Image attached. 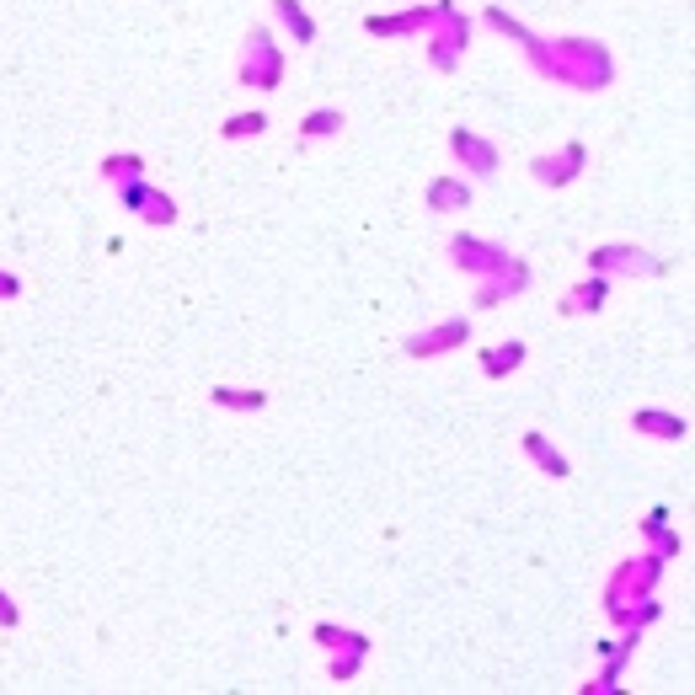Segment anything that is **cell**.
<instances>
[{
	"label": "cell",
	"mask_w": 695,
	"mask_h": 695,
	"mask_svg": "<svg viewBox=\"0 0 695 695\" xmlns=\"http://www.w3.org/2000/svg\"><path fill=\"white\" fill-rule=\"evenodd\" d=\"M535 59H540V70H546V75H562V81H573L578 91H599V86H610V54L599 49V43L562 38L551 54L535 43Z\"/></svg>",
	"instance_id": "obj_1"
},
{
	"label": "cell",
	"mask_w": 695,
	"mask_h": 695,
	"mask_svg": "<svg viewBox=\"0 0 695 695\" xmlns=\"http://www.w3.org/2000/svg\"><path fill=\"white\" fill-rule=\"evenodd\" d=\"M102 172L113 182H139V177H145V161H139V156H107Z\"/></svg>",
	"instance_id": "obj_15"
},
{
	"label": "cell",
	"mask_w": 695,
	"mask_h": 695,
	"mask_svg": "<svg viewBox=\"0 0 695 695\" xmlns=\"http://www.w3.org/2000/svg\"><path fill=\"white\" fill-rule=\"evenodd\" d=\"M343 107H316V113H305V123H300V134L305 139H327V134H337L343 129Z\"/></svg>",
	"instance_id": "obj_12"
},
{
	"label": "cell",
	"mask_w": 695,
	"mask_h": 695,
	"mask_svg": "<svg viewBox=\"0 0 695 695\" xmlns=\"http://www.w3.org/2000/svg\"><path fill=\"white\" fill-rule=\"evenodd\" d=\"M17 621H22V615H17V605H11V594L0 589V626H17Z\"/></svg>",
	"instance_id": "obj_20"
},
{
	"label": "cell",
	"mask_w": 695,
	"mask_h": 695,
	"mask_svg": "<svg viewBox=\"0 0 695 695\" xmlns=\"http://www.w3.org/2000/svg\"><path fill=\"white\" fill-rule=\"evenodd\" d=\"M631 428H637V434H653V439H685L690 434L685 417L658 412V407H637V412H631Z\"/></svg>",
	"instance_id": "obj_7"
},
{
	"label": "cell",
	"mask_w": 695,
	"mask_h": 695,
	"mask_svg": "<svg viewBox=\"0 0 695 695\" xmlns=\"http://www.w3.org/2000/svg\"><path fill=\"white\" fill-rule=\"evenodd\" d=\"M252 49H246L241 59V81L246 86H257V91H278V75H284V54L273 49V38H268V27H257L252 38Z\"/></svg>",
	"instance_id": "obj_2"
},
{
	"label": "cell",
	"mask_w": 695,
	"mask_h": 695,
	"mask_svg": "<svg viewBox=\"0 0 695 695\" xmlns=\"http://www.w3.org/2000/svg\"><path fill=\"white\" fill-rule=\"evenodd\" d=\"M578 166H583V145H567L556 161H551V156H540V161H535V177H540V182H551V188H562V182H573V177H578Z\"/></svg>",
	"instance_id": "obj_8"
},
{
	"label": "cell",
	"mask_w": 695,
	"mask_h": 695,
	"mask_svg": "<svg viewBox=\"0 0 695 695\" xmlns=\"http://www.w3.org/2000/svg\"><path fill=\"white\" fill-rule=\"evenodd\" d=\"M17 295H22V284L11 273H0V300H17Z\"/></svg>",
	"instance_id": "obj_21"
},
{
	"label": "cell",
	"mask_w": 695,
	"mask_h": 695,
	"mask_svg": "<svg viewBox=\"0 0 695 695\" xmlns=\"http://www.w3.org/2000/svg\"><path fill=\"white\" fill-rule=\"evenodd\" d=\"M605 289H610V278H594V284L573 289V305H567V311H599V305H605Z\"/></svg>",
	"instance_id": "obj_18"
},
{
	"label": "cell",
	"mask_w": 695,
	"mask_h": 695,
	"mask_svg": "<svg viewBox=\"0 0 695 695\" xmlns=\"http://www.w3.org/2000/svg\"><path fill=\"white\" fill-rule=\"evenodd\" d=\"M262 129H268V113H236V118H230V123H225L220 134H225V139H246V134L257 139Z\"/></svg>",
	"instance_id": "obj_17"
},
{
	"label": "cell",
	"mask_w": 695,
	"mask_h": 695,
	"mask_svg": "<svg viewBox=\"0 0 695 695\" xmlns=\"http://www.w3.org/2000/svg\"><path fill=\"white\" fill-rule=\"evenodd\" d=\"M209 396H214V407H236V412H257L262 401H268L262 391H230V385H214Z\"/></svg>",
	"instance_id": "obj_13"
},
{
	"label": "cell",
	"mask_w": 695,
	"mask_h": 695,
	"mask_svg": "<svg viewBox=\"0 0 695 695\" xmlns=\"http://www.w3.org/2000/svg\"><path fill=\"white\" fill-rule=\"evenodd\" d=\"M589 268H599V273H658V262H647V252H637V246H599V252H589Z\"/></svg>",
	"instance_id": "obj_6"
},
{
	"label": "cell",
	"mask_w": 695,
	"mask_h": 695,
	"mask_svg": "<svg viewBox=\"0 0 695 695\" xmlns=\"http://www.w3.org/2000/svg\"><path fill=\"white\" fill-rule=\"evenodd\" d=\"M524 450H530V455L540 460V471H546V476H567V460L556 455V450H551V444L540 439V434H524Z\"/></svg>",
	"instance_id": "obj_14"
},
{
	"label": "cell",
	"mask_w": 695,
	"mask_h": 695,
	"mask_svg": "<svg viewBox=\"0 0 695 695\" xmlns=\"http://www.w3.org/2000/svg\"><path fill=\"white\" fill-rule=\"evenodd\" d=\"M145 220H150V225H172V220H177V204H172L166 193L150 188V198H145Z\"/></svg>",
	"instance_id": "obj_19"
},
{
	"label": "cell",
	"mask_w": 695,
	"mask_h": 695,
	"mask_svg": "<svg viewBox=\"0 0 695 695\" xmlns=\"http://www.w3.org/2000/svg\"><path fill=\"white\" fill-rule=\"evenodd\" d=\"M455 343H471V321L466 316H455V321H444V327H428V332L407 337V353H412V359H434V353H450Z\"/></svg>",
	"instance_id": "obj_3"
},
{
	"label": "cell",
	"mask_w": 695,
	"mask_h": 695,
	"mask_svg": "<svg viewBox=\"0 0 695 695\" xmlns=\"http://www.w3.org/2000/svg\"><path fill=\"white\" fill-rule=\"evenodd\" d=\"M273 6H278V17H284V27L295 33L300 49H305V43H316V22L305 17V6H300V0H273Z\"/></svg>",
	"instance_id": "obj_11"
},
{
	"label": "cell",
	"mask_w": 695,
	"mask_h": 695,
	"mask_svg": "<svg viewBox=\"0 0 695 695\" xmlns=\"http://www.w3.org/2000/svg\"><path fill=\"white\" fill-rule=\"evenodd\" d=\"M434 22V11H407V17H369L364 27L375 38H407V33H417V27H428Z\"/></svg>",
	"instance_id": "obj_9"
},
{
	"label": "cell",
	"mask_w": 695,
	"mask_h": 695,
	"mask_svg": "<svg viewBox=\"0 0 695 695\" xmlns=\"http://www.w3.org/2000/svg\"><path fill=\"white\" fill-rule=\"evenodd\" d=\"M524 364V343H508V348H492L487 359H482V369L487 375H503V369H519Z\"/></svg>",
	"instance_id": "obj_16"
},
{
	"label": "cell",
	"mask_w": 695,
	"mask_h": 695,
	"mask_svg": "<svg viewBox=\"0 0 695 695\" xmlns=\"http://www.w3.org/2000/svg\"><path fill=\"white\" fill-rule=\"evenodd\" d=\"M450 150H455L460 161H466L471 177H492V172H498V150H492L487 139H476L471 129H455V134H450Z\"/></svg>",
	"instance_id": "obj_5"
},
{
	"label": "cell",
	"mask_w": 695,
	"mask_h": 695,
	"mask_svg": "<svg viewBox=\"0 0 695 695\" xmlns=\"http://www.w3.org/2000/svg\"><path fill=\"white\" fill-rule=\"evenodd\" d=\"M428 204H434L439 214H444V209H466V204H471V188H466L460 177H439L434 188H428Z\"/></svg>",
	"instance_id": "obj_10"
},
{
	"label": "cell",
	"mask_w": 695,
	"mask_h": 695,
	"mask_svg": "<svg viewBox=\"0 0 695 695\" xmlns=\"http://www.w3.org/2000/svg\"><path fill=\"white\" fill-rule=\"evenodd\" d=\"M450 252H455L460 268H471V273H503L508 262H514V257L503 252V246H487V241H471V236H455Z\"/></svg>",
	"instance_id": "obj_4"
}]
</instances>
